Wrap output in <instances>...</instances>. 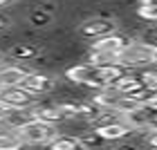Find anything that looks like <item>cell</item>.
I'll list each match as a JSON object with an SVG mask.
<instances>
[{"mask_svg":"<svg viewBox=\"0 0 157 150\" xmlns=\"http://www.w3.org/2000/svg\"><path fill=\"white\" fill-rule=\"evenodd\" d=\"M119 63L128 69H141L153 63V45L144 43L141 38L132 36L119 52Z\"/></svg>","mask_w":157,"mask_h":150,"instance_id":"1","label":"cell"},{"mask_svg":"<svg viewBox=\"0 0 157 150\" xmlns=\"http://www.w3.org/2000/svg\"><path fill=\"white\" fill-rule=\"evenodd\" d=\"M18 134H20L25 146H47L59 134V126L45 123L40 119H32L18 130Z\"/></svg>","mask_w":157,"mask_h":150,"instance_id":"2","label":"cell"},{"mask_svg":"<svg viewBox=\"0 0 157 150\" xmlns=\"http://www.w3.org/2000/svg\"><path fill=\"white\" fill-rule=\"evenodd\" d=\"M119 25H117V18L115 16H105V13H97V16H90L78 23V36L83 38H99V36H105V34H112L117 32Z\"/></svg>","mask_w":157,"mask_h":150,"instance_id":"3","label":"cell"},{"mask_svg":"<svg viewBox=\"0 0 157 150\" xmlns=\"http://www.w3.org/2000/svg\"><path fill=\"white\" fill-rule=\"evenodd\" d=\"M20 85L38 99V96H45V94L47 96L54 94L56 85H59V78H56L52 72H45V69H32V72L23 78Z\"/></svg>","mask_w":157,"mask_h":150,"instance_id":"4","label":"cell"},{"mask_svg":"<svg viewBox=\"0 0 157 150\" xmlns=\"http://www.w3.org/2000/svg\"><path fill=\"white\" fill-rule=\"evenodd\" d=\"M0 101L7 108H32L36 103V96L27 92L23 85H2L0 88Z\"/></svg>","mask_w":157,"mask_h":150,"instance_id":"5","label":"cell"},{"mask_svg":"<svg viewBox=\"0 0 157 150\" xmlns=\"http://www.w3.org/2000/svg\"><path fill=\"white\" fill-rule=\"evenodd\" d=\"M32 63L23 61H2L0 65V83L2 85H20L23 78L32 72Z\"/></svg>","mask_w":157,"mask_h":150,"instance_id":"6","label":"cell"},{"mask_svg":"<svg viewBox=\"0 0 157 150\" xmlns=\"http://www.w3.org/2000/svg\"><path fill=\"white\" fill-rule=\"evenodd\" d=\"M94 130L101 134L105 141H124L130 137V128L124 119H115V121H108V123H101V126H92Z\"/></svg>","mask_w":157,"mask_h":150,"instance_id":"7","label":"cell"},{"mask_svg":"<svg viewBox=\"0 0 157 150\" xmlns=\"http://www.w3.org/2000/svg\"><path fill=\"white\" fill-rule=\"evenodd\" d=\"M32 119H34L32 108H9L0 123H2L7 130H20V128H23L27 121H32Z\"/></svg>","mask_w":157,"mask_h":150,"instance_id":"8","label":"cell"},{"mask_svg":"<svg viewBox=\"0 0 157 150\" xmlns=\"http://www.w3.org/2000/svg\"><path fill=\"white\" fill-rule=\"evenodd\" d=\"M115 85L119 88V92H124V94H130V96H135L139 90H144V88H146L144 78L139 76L137 69H128V72H126L124 76H121Z\"/></svg>","mask_w":157,"mask_h":150,"instance_id":"9","label":"cell"},{"mask_svg":"<svg viewBox=\"0 0 157 150\" xmlns=\"http://www.w3.org/2000/svg\"><path fill=\"white\" fill-rule=\"evenodd\" d=\"M40 47H36L34 43H13L7 52V58L11 61H23V63H32L38 56Z\"/></svg>","mask_w":157,"mask_h":150,"instance_id":"10","label":"cell"},{"mask_svg":"<svg viewBox=\"0 0 157 150\" xmlns=\"http://www.w3.org/2000/svg\"><path fill=\"white\" fill-rule=\"evenodd\" d=\"M49 148H54V150H72V148H81V139L76 137V134H70V132H61L47 144Z\"/></svg>","mask_w":157,"mask_h":150,"instance_id":"11","label":"cell"},{"mask_svg":"<svg viewBox=\"0 0 157 150\" xmlns=\"http://www.w3.org/2000/svg\"><path fill=\"white\" fill-rule=\"evenodd\" d=\"M135 11L144 23H157V0H144L137 5Z\"/></svg>","mask_w":157,"mask_h":150,"instance_id":"12","label":"cell"},{"mask_svg":"<svg viewBox=\"0 0 157 150\" xmlns=\"http://www.w3.org/2000/svg\"><path fill=\"white\" fill-rule=\"evenodd\" d=\"M23 144V139H20L18 130H5L2 134H0V150H16Z\"/></svg>","mask_w":157,"mask_h":150,"instance_id":"13","label":"cell"},{"mask_svg":"<svg viewBox=\"0 0 157 150\" xmlns=\"http://www.w3.org/2000/svg\"><path fill=\"white\" fill-rule=\"evenodd\" d=\"M9 27H11V16L5 13V11H0V32L9 29Z\"/></svg>","mask_w":157,"mask_h":150,"instance_id":"14","label":"cell"},{"mask_svg":"<svg viewBox=\"0 0 157 150\" xmlns=\"http://www.w3.org/2000/svg\"><path fill=\"white\" fill-rule=\"evenodd\" d=\"M146 144L157 148V128H148V134H146Z\"/></svg>","mask_w":157,"mask_h":150,"instance_id":"15","label":"cell"},{"mask_svg":"<svg viewBox=\"0 0 157 150\" xmlns=\"http://www.w3.org/2000/svg\"><path fill=\"white\" fill-rule=\"evenodd\" d=\"M7 110H9V108H7V105H5L2 101H0V121L5 119V114H7Z\"/></svg>","mask_w":157,"mask_h":150,"instance_id":"16","label":"cell"},{"mask_svg":"<svg viewBox=\"0 0 157 150\" xmlns=\"http://www.w3.org/2000/svg\"><path fill=\"white\" fill-rule=\"evenodd\" d=\"M13 2H16V0H0V9L7 7V5H13Z\"/></svg>","mask_w":157,"mask_h":150,"instance_id":"17","label":"cell"},{"mask_svg":"<svg viewBox=\"0 0 157 150\" xmlns=\"http://www.w3.org/2000/svg\"><path fill=\"white\" fill-rule=\"evenodd\" d=\"M153 65H157V47H153Z\"/></svg>","mask_w":157,"mask_h":150,"instance_id":"18","label":"cell"},{"mask_svg":"<svg viewBox=\"0 0 157 150\" xmlns=\"http://www.w3.org/2000/svg\"><path fill=\"white\" fill-rule=\"evenodd\" d=\"M2 61H5V54H0V65H2Z\"/></svg>","mask_w":157,"mask_h":150,"instance_id":"19","label":"cell"}]
</instances>
